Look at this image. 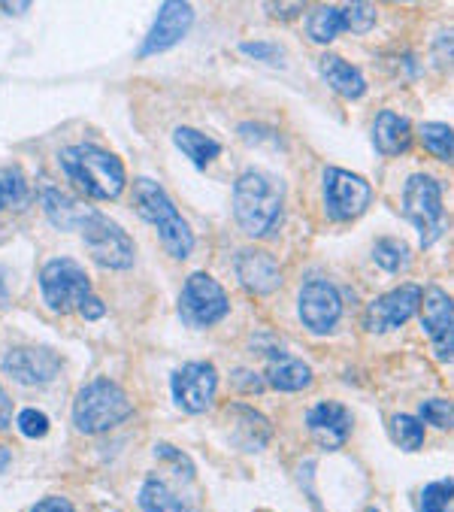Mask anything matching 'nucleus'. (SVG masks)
Instances as JSON below:
<instances>
[{"label": "nucleus", "mask_w": 454, "mask_h": 512, "mask_svg": "<svg viewBox=\"0 0 454 512\" xmlns=\"http://www.w3.org/2000/svg\"><path fill=\"white\" fill-rule=\"evenodd\" d=\"M4 207H10V194H7V185H4V179H0V210Z\"/></svg>", "instance_id": "obj_35"}, {"label": "nucleus", "mask_w": 454, "mask_h": 512, "mask_svg": "<svg viewBox=\"0 0 454 512\" xmlns=\"http://www.w3.org/2000/svg\"><path fill=\"white\" fill-rule=\"evenodd\" d=\"M134 413V403L112 379H94L88 382L76 400H73V425L82 434H106L128 422Z\"/></svg>", "instance_id": "obj_6"}, {"label": "nucleus", "mask_w": 454, "mask_h": 512, "mask_svg": "<svg viewBox=\"0 0 454 512\" xmlns=\"http://www.w3.org/2000/svg\"><path fill=\"white\" fill-rule=\"evenodd\" d=\"M373 200V188L364 176H355L343 167L324 170V207L333 222L358 219Z\"/></svg>", "instance_id": "obj_8"}, {"label": "nucleus", "mask_w": 454, "mask_h": 512, "mask_svg": "<svg viewBox=\"0 0 454 512\" xmlns=\"http://www.w3.org/2000/svg\"><path fill=\"white\" fill-rule=\"evenodd\" d=\"M373 143L382 155H403L412 143V125L403 116L385 110L373 122Z\"/></svg>", "instance_id": "obj_19"}, {"label": "nucleus", "mask_w": 454, "mask_h": 512, "mask_svg": "<svg viewBox=\"0 0 454 512\" xmlns=\"http://www.w3.org/2000/svg\"><path fill=\"white\" fill-rule=\"evenodd\" d=\"M339 16H343V31L367 34L376 22V7L373 4H346V7H339Z\"/></svg>", "instance_id": "obj_26"}, {"label": "nucleus", "mask_w": 454, "mask_h": 512, "mask_svg": "<svg viewBox=\"0 0 454 512\" xmlns=\"http://www.w3.org/2000/svg\"><path fill=\"white\" fill-rule=\"evenodd\" d=\"M403 216L418 228L421 246H433L445 231L442 188L427 173H412L403 185Z\"/></svg>", "instance_id": "obj_7"}, {"label": "nucleus", "mask_w": 454, "mask_h": 512, "mask_svg": "<svg viewBox=\"0 0 454 512\" xmlns=\"http://www.w3.org/2000/svg\"><path fill=\"white\" fill-rule=\"evenodd\" d=\"M367 512H379V509H367Z\"/></svg>", "instance_id": "obj_38"}, {"label": "nucleus", "mask_w": 454, "mask_h": 512, "mask_svg": "<svg viewBox=\"0 0 454 512\" xmlns=\"http://www.w3.org/2000/svg\"><path fill=\"white\" fill-rule=\"evenodd\" d=\"M421 419L430 422V425H436V428H448L451 425V403L448 400H439V397L424 400L421 403Z\"/></svg>", "instance_id": "obj_31"}, {"label": "nucleus", "mask_w": 454, "mask_h": 512, "mask_svg": "<svg viewBox=\"0 0 454 512\" xmlns=\"http://www.w3.org/2000/svg\"><path fill=\"white\" fill-rule=\"evenodd\" d=\"M19 431L31 440H40L49 434V419L46 413H40V409H22L19 413Z\"/></svg>", "instance_id": "obj_30"}, {"label": "nucleus", "mask_w": 454, "mask_h": 512, "mask_svg": "<svg viewBox=\"0 0 454 512\" xmlns=\"http://www.w3.org/2000/svg\"><path fill=\"white\" fill-rule=\"evenodd\" d=\"M285 185L267 170H246L234 185V213L249 237H267L282 219Z\"/></svg>", "instance_id": "obj_4"}, {"label": "nucleus", "mask_w": 454, "mask_h": 512, "mask_svg": "<svg viewBox=\"0 0 454 512\" xmlns=\"http://www.w3.org/2000/svg\"><path fill=\"white\" fill-rule=\"evenodd\" d=\"M58 164L79 194L94 200H116L125 191V164L100 146H67L58 152Z\"/></svg>", "instance_id": "obj_3"}, {"label": "nucleus", "mask_w": 454, "mask_h": 512, "mask_svg": "<svg viewBox=\"0 0 454 512\" xmlns=\"http://www.w3.org/2000/svg\"><path fill=\"white\" fill-rule=\"evenodd\" d=\"M373 258H376V264H379L382 270H388V273H400V270L409 267V261H412L409 246L400 243V240H391V237H385V240L376 243Z\"/></svg>", "instance_id": "obj_24"}, {"label": "nucleus", "mask_w": 454, "mask_h": 512, "mask_svg": "<svg viewBox=\"0 0 454 512\" xmlns=\"http://www.w3.org/2000/svg\"><path fill=\"white\" fill-rule=\"evenodd\" d=\"M391 437L397 440L400 449L415 452V449H421V443H424V425H421L415 416L397 413V416L391 419Z\"/></svg>", "instance_id": "obj_25"}, {"label": "nucleus", "mask_w": 454, "mask_h": 512, "mask_svg": "<svg viewBox=\"0 0 454 512\" xmlns=\"http://www.w3.org/2000/svg\"><path fill=\"white\" fill-rule=\"evenodd\" d=\"M4 370L25 385H46L61 373V355L49 346H22L7 352Z\"/></svg>", "instance_id": "obj_13"}, {"label": "nucleus", "mask_w": 454, "mask_h": 512, "mask_svg": "<svg viewBox=\"0 0 454 512\" xmlns=\"http://www.w3.org/2000/svg\"><path fill=\"white\" fill-rule=\"evenodd\" d=\"M7 467H10V449L0 446V473H4Z\"/></svg>", "instance_id": "obj_36"}, {"label": "nucleus", "mask_w": 454, "mask_h": 512, "mask_svg": "<svg viewBox=\"0 0 454 512\" xmlns=\"http://www.w3.org/2000/svg\"><path fill=\"white\" fill-rule=\"evenodd\" d=\"M134 207H137V213H140L146 222H152V225L158 228L161 246H164L173 258L185 261V258L194 252V231H191L188 222L179 216L176 203L170 200V194H167L158 182H152V179H137V185H134Z\"/></svg>", "instance_id": "obj_5"}, {"label": "nucleus", "mask_w": 454, "mask_h": 512, "mask_svg": "<svg viewBox=\"0 0 454 512\" xmlns=\"http://www.w3.org/2000/svg\"><path fill=\"white\" fill-rule=\"evenodd\" d=\"M343 316V297L327 279H309L300 291V322L312 334H330Z\"/></svg>", "instance_id": "obj_11"}, {"label": "nucleus", "mask_w": 454, "mask_h": 512, "mask_svg": "<svg viewBox=\"0 0 454 512\" xmlns=\"http://www.w3.org/2000/svg\"><path fill=\"white\" fill-rule=\"evenodd\" d=\"M227 310H231L227 294L209 273L188 276V282L182 288V297H179V313H182V319L188 325H194V328L218 325L227 316Z\"/></svg>", "instance_id": "obj_9"}, {"label": "nucleus", "mask_w": 454, "mask_h": 512, "mask_svg": "<svg viewBox=\"0 0 454 512\" xmlns=\"http://www.w3.org/2000/svg\"><path fill=\"white\" fill-rule=\"evenodd\" d=\"M451 509V479L430 482L421 488V512H448Z\"/></svg>", "instance_id": "obj_28"}, {"label": "nucleus", "mask_w": 454, "mask_h": 512, "mask_svg": "<svg viewBox=\"0 0 454 512\" xmlns=\"http://www.w3.org/2000/svg\"><path fill=\"white\" fill-rule=\"evenodd\" d=\"M140 506L143 512H194L182 503V497L167 485L161 482L158 476H149L143 482V491H140Z\"/></svg>", "instance_id": "obj_21"}, {"label": "nucleus", "mask_w": 454, "mask_h": 512, "mask_svg": "<svg viewBox=\"0 0 454 512\" xmlns=\"http://www.w3.org/2000/svg\"><path fill=\"white\" fill-rule=\"evenodd\" d=\"M267 382L276 391H300L312 382V370L306 361L285 355V352H273L270 364H267Z\"/></svg>", "instance_id": "obj_20"}, {"label": "nucleus", "mask_w": 454, "mask_h": 512, "mask_svg": "<svg viewBox=\"0 0 454 512\" xmlns=\"http://www.w3.org/2000/svg\"><path fill=\"white\" fill-rule=\"evenodd\" d=\"M421 140H424V149H430L436 158H442V161L451 158V128L448 125H442V122L421 125Z\"/></svg>", "instance_id": "obj_27"}, {"label": "nucleus", "mask_w": 454, "mask_h": 512, "mask_svg": "<svg viewBox=\"0 0 454 512\" xmlns=\"http://www.w3.org/2000/svg\"><path fill=\"white\" fill-rule=\"evenodd\" d=\"M173 140H176V146L194 161L197 170H206V164H209L212 158L221 155V146H218L215 140H209L206 134L194 131V128H176Z\"/></svg>", "instance_id": "obj_22"}, {"label": "nucleus", "mask_w": 454, "mask_h": 512, "mask_svg": "<svg viewBox=\"0 0 454 512\" xmlns=\"http://www.w3.org/2000/svg\"><path fill=\"white\" fill-rule=\"evenodd\" d=\"M218 388V373L209 361H188L173 373V400L179 409L200 416L212 406Z\"/></svg>", "instance_id": "obj_10"}, {"label": "nucleus", "mask_w": 454, "mask_h": 512, "mask_svg": "<svg viewBox=\"0 0 454 512\" xmlns=\"http://www.w3.org/2000/svg\"><path fill=\"white\" fill-rule=\"evenodd\" d=\"M318 67H321V76L327 79V85L336 88L339 94L349 97V100H355V97H361V94L367 91L364 73H361L355 64H349L346 58H339V55L327 52V55H321Z\"/></svg>", "instance_id": "obj_18"}, {"label": "nucleus", "mask_w": 454, "mask_h": 512, "mask_svg": "<svg viewBox=\"0 0 454 512\" xmlns=\"http://www.w3.org/2000/svg\"><path fill=\"white\" fill-rule=\"evenodd\" d=\"M421 306V288L418 285H400L382 297H376L370 306H367V316H364V325L367 331L373 334H385V331H394L400 325H406Z\"/></svg>", "instance_id": "obj_12"}, {"label": "nucleus", "mask_w": 454, "mask_h": 512, "mask_svg": "<svg viewBox=\"0 0 454 512\" xmlns=\"http://www.w3.org/2000/svg\"><path fill=\"white\" fill-rule=\"evenodd\" d=\"M40 288H43V300L49 303V310L58 316L79 313L85 322H97L106 313L103 300L94 294L91 279L73 258L46 261V267L40 270Z\"/></svg>", "instance_id": "obj_2"}, {"label": "nucleus", "mask_w": 454, "mask_h": 512, "mask_svg": "<svg viewBox=\"0 0 454 512\" xmlns=\"http://www.w3.org/2000/svg\"><path fill=\"white\" fill-rule=\"evenodd\" d=\"M339 31H343V16H339V7H318V10H312V16L306 22V34L315 43H330Z\"/></svg>", "instance_id": "obj_23"}, {"label": "nucleus", "mask_w": 454, "mask_h": 512, "mask_svg": "<svg viewBox=\"0 0 454 512\" xmlns=\"http://www.w3.org/2000/svg\"><path fill=\"white\" fill-rule=\"evenodd\" d=\"M191 22H194V10L188 4H182V0H167L158 13V19H155V25H152V31L146 34V40L140 46V58L173 49L188 34Z\"/></svg>", "instance_id": "obj_14"}, {"label": "nucleus", "mask_w": 454, "mask_h": 512, "mask_svg": "<svg viewBox=\"0 0 454 512\" xmlns=\"http://www.w3.org/2000/svg\"><path fill=\"white\" fill-rule=\"evenodd\" d=\"M243 52H249L252 58H264V61H276V46L270 43H243Z\"/></svg>", "instance_id": "obj_33"}, {"label": "nucleus", "mask_w": 454, "mask_h": 512, "mask_svg": "<svg viewBox=\"0 0 454 512\" xmlns=\"http://www.w3.org/2000/svg\"><path fill=\"white\" fill-rule=\"evenodd\" d=\"M43 210L49 216V222L58 231L67 234H79L85 249L91 252V258L106 267V270H128L134 264V240L128 237L125 228H119L116 222H109L103 213L91 210L88 203L61 194L58 188L46 185L40 191Z\"/></svg>", "instance_id": "obj_1"}, {"label": "nucleus", "mask_w": 454, "mask_h": 512, "mask_svg": "<svg viewBox=\"0 0 454 512\" xmlns=\"http://www.w3.org/2000/svg\"><path fill=\"white\" fill-rule=\"evenodd\" d=\"M4 185H7V194H10V207L22 210L28 207V200H31V191H28V182L22 176V170H4Z\"/></svg>", "instance_id": "obj_29"}, {"label": "nucleus", "mask_w": 454, "mask_h": 512, "mask_svg": "<svg viewBox=\"0 0 454 512\" xmlns=\"http://www.w3.org/2000/svg\"><path fill=\"white\" fill-rule=\"evenodd\" d=\"M421 303H424V331L433 340V349L439 355V361H451V300L442 288L430 285L427 291H421Z\"/></svg>", "instance_id": "obj_16"}, {"label": "nucleus", "mask_w": 454, "mask_h": 512, "mask_svg": "<svg viewBox=\"0 0 454 512\" xmlns=\"http://www.w3.org/2000/svg\"><path fill=\"white\" fill-rule=\"evenodd\" d=\"M7 303V279H4V273H0V306Z\"/></svg>", "instance_id": "obj_37"}, {"label": "nucleus", "mask_w": 454, "mask_h": 512, "mask_svg": "<svg viewBox=\"0 0 454 512\" xmlns=\"http://www.w3.org/2000/svg\"><path fill=\"white\" fill-rule=\"evenodd\" d=\"M10 422H13V400L4 391V385H0V431H4Z\"/></svg>", "instance_id": "obj_34"}, {"label": "nucleus", "mask_w": 454, "mask_h": 512, "mask_svg": "<svg viewBox=\"0 0 454 512\" xmlns=\"http://www.w3.org/2000/svg\"><path fill=\"white\" fill-rule=\"evenodd\" d=\"M352 413L336 400H321L306 413V428L312 440L324 449H339L352 437Z\"/></svg>", "instance_id": "obj_15"}, {"label": "nucleus", "mask_w": 454, "mask_h": 512, "mask_svg": "<svg viewBox=\"0 0 454 512\" xmlns=\"http://www.w3.org/2000/svg\"><path fill=\"white\" fill-rule=\"evenodd\" d=\"M31 512H76V506L67 497H46L40 500Z\"/></svg>", "instance_id": "obj_32"}, {"label": "nucleus", "mask_w": 454, "mask_h": 512, "mask_svg": "<svg viewBox=\"0 0 454 512\" xmlns=\"http://www.w3.org/2000/svg\"><path fill=\"white\" fill-rule=\"evenodd\" d=\"M237 270L246 288H252L255 294H273L282 285L279 264L267 252H243L237 258Z\"/></svg>", "instance_id": "obj_17"}]
</instances>
